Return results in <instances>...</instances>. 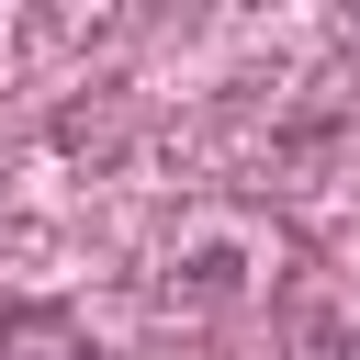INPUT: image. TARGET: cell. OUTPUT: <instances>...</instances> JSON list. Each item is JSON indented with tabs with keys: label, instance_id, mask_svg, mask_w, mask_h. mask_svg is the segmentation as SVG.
<instances>
[{
	"label": "cell",
	"instance_id": "6da1fadb",
	"mask_svg": "<svg viewBox=\"0 0 360 360\" xmlns=\"http://www.w3.org/2000/svg\"><path fill=\"white\" fill-rule=\"evenodd\" d=\"M0 360H101V349H90L68 315H11V326H0Z\"/></svg>",
	"mask_w": 360,
	"mask_h": 360
}]
</instances>
